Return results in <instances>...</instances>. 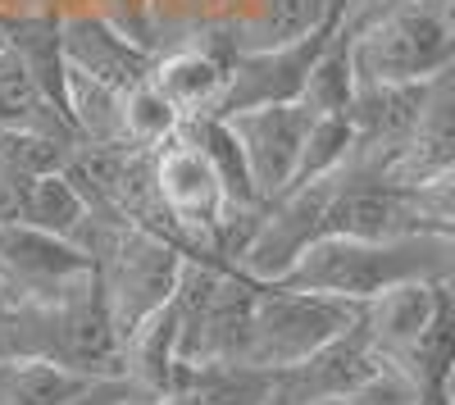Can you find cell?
<instances>
[{
	"instance_id": "6da1fadb",
	"label": "cell",
	"mask_w": 455,
	"mask_h": 405,
	"mask_svg": "<svg viewBox=\"0 0 455 405\" xmlns=\"http://www.w3.org/2000/svg\"><path fill=\"white\" fill-rule=\"evenodd\" d=\"M414 278H455V242L442 233H414L401 242H360V237H319L283 287L319 291V297L369 306L383 291Z\"/></svg>"
},
{
	"instance_id": "7a4b0ae2",
	"label": "cell",
	"mask_w": 455,
	"mask_h": 405,
	"mask_svg": "<svg viewBox=\"0 0 455 405\" xmlns=\"http://www.w3.org/2000/svg\"><path fill=\"white\" fill-rule=\"evenodd\" d=\"M364 306L319 297V291H296L283 282H255L251 314H246V338L237 351L233 369H255V374H283L310 360L341 333L360 323Z\"/></svg>"
},
{
	"instance_id": "3957f363",
	"label": "cell",
	"mask_w": 455,
	"mask_h": 405,
	"mask_svg": "<svg viewBox=\"0 0 455 405\" xmlns=\"http://www.w3.org/2000/svg\"><path fill=\"white\" fill-rule=\"evenodd\" d=\"M360 83H428L455 68V0H405L355 32Z\"/></svg>"
},
{
	"instance_id": "277c9868",
	"label": "cell",
	"mask_w": 455,
	"mask_h": 405,
	"mask_svg": "<svg viewBox=\"0 0 455 405\" xmlns=\"http://www.w3.org/2000/svg\"><path fill=\"white\" fill-rule=\"evenodd\" d=\"M187 255L192 250H187L178 237H169L160 228H146V224H124L109 237V246L96 255L105 301H109V314H114V323H119L124 342L150 314L173 306Z\"/></svg>"
},
{
	"instance_id": "5b68a950",
	"label": "cell",
	"mask_w": 455,
	"mask_h": 405,
	"mask_svg": "<svg viewBox=\"0 0 455 405\" xmlns=\"http://www.w3.org/2000/svg\"><path fill=\"white\" fill-rule=\"evenodd\" d=\"M341 23L347 14L328 19L323 28L296 36V42H283V46H246L228 60V83H223V96L219 105L210 109V119H233L242 109H255V105H287V100H300L310 87V73L315 64L323 60V51L337 42Z\"/></svg>"
},
{
	"instance_id": "8992f818",
	"label": "cell",
	"mask_w": 455,
	"mask_h": 405,
	"mask_svg": "<svg viewBox=\"0 0 455 405\" xmlns=\"http://www.w3.org/2000/svg\"><path fill=\"white\" fill-rule=\"evenodd\" d=\"M233 128L242 160L251 169V182L259 187L264 201H278L300 169V155H306V137L315 128V109L306 100H287V105H255L242 109V115L223 119Z\"/></svg>"
},
{
	"instance_id": "52a82bcc",
	"label": "cell",
	"mask_w": 455,
	"mask_h": 405,
	"mask_svg": "<svg viewBox=\"0 0 455 405\" xmlns=\"http://www.w3.org/2000/svg\"><path fill=\"white\" fill-rule=\"evenodd\" d=\"M128 401H146L128 378H100L36 351L0 355V405H128Z\"/></svg>"
},
{
	"instance_id": "ba28073f",
	"label": "cell",
	"mask_w": 455,
	"mask_h": 405,
	"mask_svg": "<svg viewBox=\"0 0 455 405\" xmlns=\"http://www.w3.org/2000/svg\"><path fill=\"white\" fill-rule=\"evenodd\" d=\"M378 364H383V355H378L369 328H364V314H360V323L351 328V333H341L337 342H328V346L315 351L310 360H300L296 369H283L274 401H278V405L351 401V396L373 378Z\"/></svg>"
},
{
	"instance_id": "9c48e42d",
	"label": "cell",
	"mask_w": 455,
	"mask_h": 405,
	"mask_svg": "<svg viewBox=\"0 0 455 405\" xmlns=\"http://www.w3.org/2000/svg\"><path fill=\"white\" fill-rule=\"evenodd\" d=\"M455 169V68L428 78L424 105H419V119H414V132L405 141V151L387 164V182L414 192L424 187L428 178Z\"/></svg>"
},
{
	"instance_id": "30bf717a",
	"label": "cell",
	"mask_w": 455,
	"mask_h": 405,
	"mask_svg": "<svg viewBox=\"0 0 455 405\" xmlns=\"http://www.w3.org/2000/svg\"><path fill=\"white\" fill-rule=\"evenodd\" d=\"M64 51H68V68L87 73V78H96L114 91H128L156 73V55L141 51L124 32H114L105 19H92V14L64 23Z\"/></svg>"
},
{
	"instance_id": "8fae6325",
	"label": "cell",
	"mask_w": 455,
	"mask_h": 405,
	"mask_svg": "<svg viewBox=\"0 0 455 405\" xmlns=\"http://www.w3.org/2000/svg\"><path fill=\"white\" fill-rule=\"evenodd\" d=\"M446 297V278H414L392 291H383L378 301L364 306V328L383 360H401L414 342L428 333V323L437 319Z\"/></svg>"
},
{
	"instance_id": "7c38bea8",
	"label": "cell",
	"mask_w": 455,
	"mask_h": 405,
	"mask_svg": "<svg viewBox=\"0 0 455 405\" xmlns=\"http://www.w3.org/2000/svg\"><path fill=\"white\" fill-rule=\"evenodd\" d=\"M0 128H32V132H51V137L83 146L73 119L42 91V83L32 78L28 64L10 46L0 51Z\"/></svg>"
},
{
	"instance_id": "4fadbf2b",
	"label": "cell",
	"mask_w": 455,
	"mask_h": 405,
	"mask_svg": "<svg viewBox=\"0 0 455 405\" xmlns=\"http://www.w3.org/2000/svg\"><path fill=\"white\" fill-rule=\"evenodd\" d=\"M233 60V55H228ZM228 60L210 55V51H173L164 60H156V73H150V83H156L187 119H201L219 105L223 96V83H228Z\"/></svg>"
},
{
	"instance_id": "5bb4252c",
	"label": "cell",
	"mask_w": 455,
	"mask_h": 405,
	"mask_svg": "<svg viewBox=\"0 0 455 405\" xmlns=\"http://www.w3.org/2000/svg\"><path fill=\"white\" fill-rule=\"evenodd\" d=\"M5 36H10V51L28 64V73L42 91L68 115V51H64V23L60 19H46V14H28V19H14L5 23ZM73 119V115H68Z\"/></svg>"
},
{
	"instance_id": "9a60e30c",
	"label": "cell",
	"mask_w": 455,
	"mask_h": 405,
	"mask_svg": "<svg viewBox=\"0 0 455 405\" xmlns=\"http://www.w3.org/2000/svg\"><path fill=\"white\" fill-rule=\"evenodd\" d=\"M355 91H360V68H355V32L341 23L337 42L323 51V60L315 64L310 73V87H306V100L315 115H347L355 105Z\"/></svg>"
},
{
	"instance_id": "2e32d148",
	"label": "cell",
	"mask_w": 455,
	"mask_h": 405,
	"mask_svg": "<svg viewBox=\"0 0 455 405\" xmlns=\"http://www.w3.org/2000/svg\"><path fill=\"white\" fill-rule=\"evenodd\" d=\"M182 128H187V115L150 78L124 91V141L128 146L160 151V146L173 141Z\"/></svg>"
},
{
	"instance_id": "e0dca14e",
	"label": "cell",
	"mask_w": 455,
	"mask_h": 405,
	"mask_svg": "<svg viewBox=\"0 0 455 405\" xmlns=\"http://www.w3.org/2000/svg\"><path fill=\"white\" fill-rule=\"evenodd\" d=\"M351 0H269L259 14V28L255 46H283V42H296V36H306L315 28H323L328 19L347 14Z\"/></svg>"
},
{
	"instance_id": "ac0fdd59",
	"label": "cell",
	"mask_w": 455,
	"mask_h": 405,
	"mask_svg": "<svg viewBox=\"0 0 455 405\" xmlns=\"http://www.w3.org/2000/svg\"><path fill=\"white\" fill-rule=\"evenodd\" d=\"M347 405H424V401H419V387L410 383V374L401 369V364L383 360V364L373 369V378H369Z\"/></svg>"
},
{
	"instance_id": "d6986e66",
	"label": "cell",
	"mask_w": 455,
	"mask_h": 405,
	"mask_svg": "<svg viewBox=\"0 0 455 405\" xmlns=\"http://www.w3.org/2000/svg\"><path fill=\"white\" fill-rule=\"evenodd\" d=\"M414 205H419L428 233H442L446 237L455 228V169L428 178L424 187H414Z\"/></svg>"
},
{
	"instance_id": "ffe728a7",
	"label": "cell",
	"mask_w": 455,
	"mask_h": 405,
	"mask_svg": "<svg viewBox=\"0 0 455 405\" xmlns=\"http://www.w3.org/2000/svg\"><path fill=\"white\" fill-rule=\"evenodd\" d=\"M10 46V36H5V28H0V51H5Z\"/></svg>"
},
{
	"instance_id": "44dd1931",
	"label": "cell",
	"mask_w": 455,
	"mask_h": 405,
	"mask_svg": "<svg viewBox=\"0 0 455 405\" xmlns=\"http://www.w3.org/2000/svg\"><path fill=\"white\" fill-rule=\"evenodd\" d=\"M259 405H278V401H259Z\"/></svg>"
}]
</instances>
